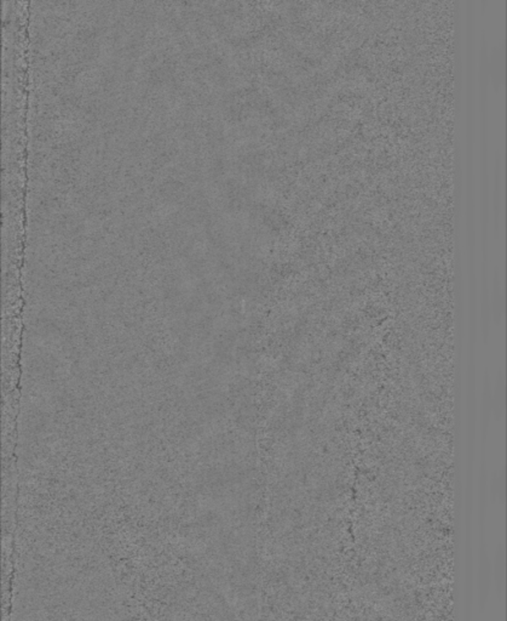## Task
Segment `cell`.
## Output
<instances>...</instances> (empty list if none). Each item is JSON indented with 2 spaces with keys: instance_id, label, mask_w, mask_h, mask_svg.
I'll use <instances>...</instances> for the list:
<instances>
[{
  "instance_id": "1",
  "label": "cell",
  "mask_w": 507,
  "mask_h": 621,
  "mask_svg": "<svg viewBox=\"0 0 507 621\" xmlns=\"http://www.w3.org/2000/svg\"><path fill=\"white\" fill-rule=\"evenodd\" d=\"M490 571H492V579L497 589V593H504L506 586V558H505V548L502 545L495 550V555L490 562Z\"/></svg>"
}]
</instances>
